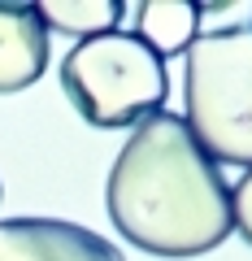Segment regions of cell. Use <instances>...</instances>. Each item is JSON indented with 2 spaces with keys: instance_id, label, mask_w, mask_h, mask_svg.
Segmentation results:
<instances>
[{
  "instance_id": "cell-1",
  "label": "cell",
  "mask_w": 252,
  "mask_h": 261,
  "mask_svg": "<svg viewBox=\"0 0 252 261\" xmlns=\"http://www.w3.org/2000/svg\"><path fill=\"white\" fill-rule=\"evenodd\" d=\"M104 200L113 226L152 257H200L235 231L222 166L191 140L187 122L165 109L148 113L122 144Z\"/></svg>"
},
{
  "instance_id": "cell-2",
  "label": "cell",
  "mask_w": 252,
  "mask_h": 261,
  "mask_svg": "<svg viewBox=\"0 0 252 261\" xmlns=\"http://www.w3.org/2000/svg\"><path fill=\"white\" fill-rule=\"evenodd\" d=\"M183 105L187 130L209 157L252 170V27H222L191 39Z\"/></svg>"
},
{
  "instance_id": "cell-3",
  "label": "cell",
  "mask_w": 252,
  "mask_h": 261,
  "mask_svg": "<svg viewBox=\"0 0 252 261\" xmlns=\"http://www.w3.org/2000/svg\"><path fill=\"white\" fill-rule=\"evenodd\" d=\"M61 87L92 126L118 130L161 113L170 96L165 61L135 31H104L78 39L61 61Z\"/></svg>"
},
{
  "instance_id": "cell-4",
  "label": "cell",
  "mask_w": 252,
  "mask_h": 261,
  "mask_svg": "<svg viewBox=\"0 0 252 261\" xmlns=\"http://www.w3.org/2000/svg\"><path fill=\"white\" fill-rule=\"evenodd\" d=\"M0 261H126L104 235L66 218H9L0 222Z\"/></svg>"
},
{
  "instance_id": "cell-5",
  "label": "cell",
  "mask_w": 252,
  "mask_h": 261,
  "mask_svg": "<svg viewBox=\"0 0 252 261\" xmlns=\"http://www.w3.org/2000/svg\"><path fill=\"white\" fill-rule=\"evenodd\" d=\"M48 70V27L35 5H0V92H22Z\"/></svg>"
},
{
  "instance_id": "cell-6",
  "label": "cell",
  "mask_w": 252,
  "mask_h": 261,
  "mask_svg": "<svg viewBox=\"0 0 252 261\" xmlns=\"http://www.w3.org/2000/svg\"><path fill=\"white\" fill-rule=\"evenodd\" d=\"M135 35L165 61L174 53H187L200 35V5L191 0H144L139 5V31Z\"/></svg>"
},
{
  "instance_id": "cell-7",
  "label": "cell",
  "mask_w": 252,
  "mask_h": 261,
  "mask_svg": "<svg viewBox=\"0 0 252 261\" xmlns=\"http://www.w3.org/2000/svg\"><path fill=\"white\" fill-rule=\"evenodd\" d=\"M35 9H39L48 31L92 39V35H104V31H118L126 5L122 0H44Z\"/></svg>"
},
{
  "instance_id": "cell-8",
  "label": "cell",
  "mask_w": 252,
  "mask_h": 261,
  "mask_svg": "<svg viewBox=\"0 0 252 261\" xmlns=\"http://www.w3.org/2000/svg\"><path fill=\"white\" fill-rule=\"evenodd\" d=\"M231 222H235V231L252 244V170L231 187Z\"/></svg>"
},
{
  "instance_id": "cell-9",
  "label": "cell",
  "mask_w": 252,
  "mask_h": 261,
  "mask_svg": "<svg viewBox=\"0 0 252 261\" xmlns=\"http://www.w3.org/2000/svg\"><path fill=\"white\" fill-rule=\"evenodd\" d=\"M0 196H5V192H0Z\"/></svg>"
}]
</instances>
